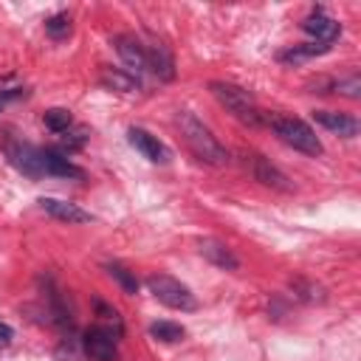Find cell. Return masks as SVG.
I'll list each match as a JSON object with an SVG mask.
<instances>
[{
    "mask_svg": "<svg viewBox=\"0 0 361 361\" xmlns=\"http://www.w3.org/2000/svg\"><path fill=\"white\" fill-rule=\"evenodd\" d=\"M178 127H180V135L186 141V147L192 149V155L203 164H212V166H226L228 164V152L226 147L212 135V130L189 110H180L178 113Z\"/></svg>",
    "mask_w": 361,
    "mask_h": 361,
    "instance_id": "cell-1",
    "label": "cell"
},
{
    "mask_svg": "<svg viewBox=\"0 0 361 361\" xmlns=\"http://www.w3.org/2000/svg\"><path fill=\"white\" fill-rule=\"evenodd\" d=\"M209 90L237 121H243L248 127H259L265 121V113L257 107V99L245 87H240L234 82H212Z\"/></svg>",
    "mask_w": 361,
    "mask_h": 361,
    "instance_id": "cell-2",
    "label": "cell"
},
{
    "mask_svg": "<svg viewBox=\"0 0 361 361\" xmlns=\"http://www.w3.org/2000/svg\"><path fill=\"white\" fill-rule=\"evenodd\" d=\"M265 124H271V130L279 135V141H285L296 152H305V155H313V158H319L324 152L319 135L302 118H293V116H265Z\"/></svg>",
    "mask_w": 361,
    "mask_h": 361,
    "instance_id": "cell-3",
    "label": "cell"
},
{
    "mask_svg": "<svg viewBox=\"0 0 361 361\" xmlns=\"http://www.w3.org/2000/svg\"><path fill=\"white\" fill-rule=\"evenodd\" d=\"M147 288H149V293H152L161 305H166V307H172V310H195V307H197L195 293H192L180 279H175V276H169V274H152V276L147 279Z\"/></svg>",
    "mask_w": 361,
    "mask_h": 361,
    "instance_id": "cell-4",
    "label": "cell"
},
{
    "mask_svg": "<svg viewBox=\"0 0 361 361\" xmlns=\"http://www.w3.org/2000/svg\"><path fill=\"white\" fill-rule=\"evenodd\" d=\"M82 350L90 361H116L118 358L116 333L107 327H90L82 336Z\"/></svg>",
    "mask_w": 361,
    "mask_h": 361,
    "instance_id": "cell-5",
    "label": "cell"
},
{
    "mask_svg": "<svg viewBox=\"0 0 361 361\" xmlns=\"http://www.w3.org/2000/svg\"><path fill=\"white\" fill-rule=\"evenodd\" d=\"M6 155L8 161L28 178H42V149L37 147H28V144H17V141H8L6 144Z\"/></svg>",
    "mask_w": 361,
    "mask_h": 361,
    "instance_id": "cell-6",
    "label": "cell"
},
{
    "mask_svg": "<svg viewBox=\"0 0 361 361\" xmlns=\"http://www.w3.org/2000/svg\"><path fill=\"white\" fill-rule=\"evenodd\" d=\"M127 138H130V144H133L149 164H166V161H169V149H166L152 133H147L144 127H130V130H127Z\"/></svg>",
    "mask_w": 361,
    "mask_h": 361,
    "instance_id": "cell-7",
    "label": "cell"
},
{
    "mask_svg": "<svg viewBox=\"0 0 361 361\" xmlns=\"http://www.w3.org/2000/svg\"><path fill=\"white\" fill-rule=\"evenodd\" d=\"M39 206H42V212L51 214L54 220H62V223H71V226H76V223H90V220H93L90 212H85V209L76 206V203L59 200V197H39Z\"/></svg>",
    "mask_w": 361,
    "mask_h": 361,
    "instance_id": "cell-8",
    "label": "cell"
},
{
    "mask_svg": "<svg viewBox=\"0 0 361 361\" xmlns=\"http://www.w3.org/2000/svg\"><path fill=\"white\" fill-rule=\"evenodd\" d=\"M251 172H254V178L262 186H271L276 192H293V180L282 169H276L274 164H268L262 155H251Z\"/></svg>",
    "mask_w": 361,
    "mask_h": 361,
    "instance_id": "cell-9",
    "label": "cell"
},
{
    "mask_svg": "<svg viewBox=\"0 0 361 361\" xmlns=\"http://www.w3.org/2000/svg\"><path fill=\"white\" fill-rule=\"evenodd\" d=\"M302 28H305L310 37H316V42H324V45H330V42L341 34V25H338L333 17H327L322 8H316L313 14H307V17L302 20Z\"/></svg>",
    "mask_w": 361,
    "mask_h": 361,
    "instance_id": "cell-10",
    "label": "cell"
},
{
    "mask_svg": "<svg viewBox=\"0 0 361 361\" xmlns=\"http://www.w3.org/2000/svg\"><path fill=\"white\" fill-rule=\"evenodd\" d=\"M113 45H116L118 56L124 59V65L133 71V76L147 71V51H144V45H141L135 37L121 34V37H116V39H113Z\"/></svg>",
    "mask_w": 361,
    "mask_h": 361,
    "instance_id": "cell-11",
    "label": "cell"
},
{
    "mask_svg": "<svg viewBox=\"0 0 361 361\" xmlns=\"http://www.w3.org/2000/svg\"><path fill=\"white\" fill-rule=\"evenodd\" d=\"M197 251L203 254V259H209L212 265H217V268H223V271H237V268H240V259H237V257L231 254V248H228L226 243H220V240L206 237V240L197 243Z\"/></svg>",
    "mask_w": 361,
    "mask_h": 361,
    "instance_id": "cell-12",
    "label": "cell"
},
{
    "mask_svg": "<svg viewBox=\"0 0 361 361\" xmlns=\"http://www.w3.org/2000/svg\"><path fill=\"white\" fill-rule=\"evenodd\" d=\"M144 51H147V71H152L164 82H172L175 79V59L166 51V45L164 42H152Z\"/></svg>",
    "mask_w": 361,
    "mask_h": 361,
    "instance_id": "cell-13",
    "label": "cell"
},
{
    "mask_svg": "<svg viewBox=\"0 0 361 361\" xmlns=\"http://www.w3.org/2000/svg\"><path fill=\"white\" fill-rule=\"evenodd\" d=\"M310 116H313V121H316V124H322V127H327V130H333V133H338V135H344V138L358 135V118H353L350 113L313 110Z\"/></svg>",
    "mask_w": 361,
    "mask_h": 361,
    "instance_id": "cell-14",
    "label": "cell"
},
{
    "mask_svg": "<svg viewBox=\"0 0 361 361\" xmlns=\"http://www.w3.org/2000/svg\"><path fill=\"white\" fill-rule=\"evenodd\" d=\"M42 172L45 175H56V178H76V180H82L85 178V172L76 166V164H71L62 152H56V149H42Z\"/></svg>",
    "mask_w": 361,
    "mask_h": 361,
    "instance_id": "cell-15",
    "label": "cell"
},
{
    "mask_svg": "<svg viewBox=\"0 0 361 361\" xmlns=\"http://www.w3.org/2000/svg\"><path fill=\"white\" fill-rule=\"evenodd\" d=\"M99 79H102L104 87H110V90H116V93H135V90L141 87L133 73L118 71V68H102Z\"/></svg>",
    "mask_w": 361,
    "mask_h": 361,
    "instance_id": "cell-16",
    "label": "cell"
},
{
    "mask_svg": "<svg viewBox=\"0 0 361 361\" xmlns=\"http://www.w3.org/2000/svg\"><path fill=\"white\" fill-rule=\"evenodd\" d=\"M330 51V45H324V42H305V45H293V48H288V51H282L279 54V62H305V59H313V56H322V54H327Z\"/></svg>",
    "mask_w": 361,
    "mask_h": 361,
    "instance_id": "cell-17",
    "label": "cell"
},
{
    "mask_svg": "<svg viewBox=\"0 0 361 361\" xmlns=\"http://www.w3.org/2000/svg\"><path fill=\"white\" fill-rule=\"evenodd\" d=\"M149 336H152V338H158V341L175 344V341H180V338L186 336V330H183L180 324H175V322L161 319V322H152V324H149Z\"/></svg>",
    "mask_w": 361,
    "mask_h": 361,
    "instance_id": "cell-18",
    "label": "cell"
},
{
    "mask_svg": "<svg viewBox=\"0 0 361 361\" xmlns=\"http://www.w3.org/2000/svg\"><path fill=\"white\" fill-rule=\"evenodd\" d=\"M104 271L121 285V290H124L127 296H135V293H138V279H135V274H130L124 265H118V262H107Z\"/></svg>",
    "mask_w": 361,
    "mask_h": 361,
    "instance_id": "cell-19",
    "label": "cell"
},
{
    "mask_svg": "<svg viewBox=\"0 0 361 361\" xmlns=\"http://www.w3.org/2000/svg\"><path fill=\"white\" fill-rule=\"evenodd\" d=\"M42 121H45V127L48 130H54V133H65L68 127H71V113L65 110V107H51V110H45L42 113Z\"/></svg>",
    "mask_w": 361,
    "mask_h": 361,
    "instance_id": "cell-20",
    "label": "cell"
},
{
    "mask_svg": "<svg viewBox=\"0 0 361 361\" xmlns=\"http://www.w3.org/2000/svg\"><path fill=\"white\" fill-rule=\"evenodd\" d=\"M45 31H48V37H54V39H65V37L71 34V17H68V14H54V17H48V20H45Z\"/></svg>",
    "mask_w": 361,
    "mask_h": 361,
    "instance_id": "cell-21",
    "label": "cell"
},
{
    "mask_svg": "<svg viewBox=\"0 0 361 361\" xmlns=\"http://www.w3.org/2000/svg\"><path fill=\"white\" fill-rule=\"evenodd\" d=\"M333 90H336L338 96L358 99V96H361V79H358V73H353V76H347V79H338V82L333 85Z\"/></svg>",
    "mask_w": 361,
    "mask_h": 361,
    "instance_id": "cell-22",
    "label": "cell"
},
{
    "mask_svg": "<svg viewBox=\"0 0 361 361\" xmlns=\"http://www.w3.org/2000/svg\"><path fill=\"white\" fill-rule=\"evenodd\" d=\"M290 288H293L302 299H307V302L322 299V288H316V285H310V282H305V279H293V282H290Z\"/></svg>",
    "mask_w": 361,
    "mask_h": 361,
    "instance_id": "cell-23",
    "label": "cell"
},
{
    "mask_svg": "<svg viewBox=\"0 0 361 361\" xmlns=\"http://www.w3.org/2000/svg\"><path fill=\"white\" fill-rule=\"evenodd\" d=\"M96 313H99L104 322H113V324H116V330L121 333V322H118V313H116V307H110V305H104V302H96Z\"/></svg>",
    "mask_w": 361,
    "mask_h": 361,
    "instance_id": "cell-24",
    "label": "cell"
},
{
    "mask_svg": "<svg viewBox=\"0 0 361 361\" xmlns=\"http://www.w3.org/2000/svg\"><path fill=\"white\" fill-rule=\"evenodd\" d=\"M11 338H14V330L6 322H0V350H6L11 344Z\"/></svg>",
    "mask_w": 361,
    "mask_h": 361,
    "instance_id": "cell-25",
    "label": "cell"
},
{
    "mask_svg": "<svg viewBox=\"0 0 361 361\" xmlns=\"http://www.w3.org/2000/svg\"><path fill=\"white\" fill-rule=\"evenodd\" d=\"M17 96H23V87H14V90H6V93H0V107H3L8 99H17Z\"/></svg>",
    "mask_w": 361,
    "mask_h": 361,
    "instance_id": "cell-26",
    "label": "cell"
}]
</instances>
